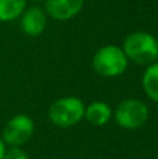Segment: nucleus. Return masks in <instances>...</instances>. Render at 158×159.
Instances as JSON below:
<instances>
[{
    "label": "nucleus",
    "instance_id": "1",
    "mask_svg": "<svg viewBox=\"0 0 158 159\" xmlns=\"http://www.w3.org/2000/svg\"><path fill=\"white\" fill-rule=\"evenodd\" d=\"M122 49L129 61L140 66H150L158 60V41L146 31H134L126 35Z\"/></svg>",
    "mask_w": 158,
    "mask_h": 159
},
{
    "label": "nucleus",
    "instance_id": "2",
    "mask_svg": "<svg viewBox=\"0 0 158 159\" xmlns=\"http://www.w3.org/2000/svg\"><path fill=\"white\" fill-rule=\"evenodd\" d=\"M86 105L77 96H62L56 99L48 109L50 123L58 129L74 127L84 119Z\"/></svg>",
    "mask_w": 158,
    "mask_h": 159
},
{
    "label": "nucleus",
    "instance_id": "3",
    "mask_svg": "<svg viewBox=\"0 0 158 159\" xmlns=\"http://www.w3.org/2000/svg\"><path fill=\"white\" fill-rule=\"evenodd\" d=\"M91 64L98 75L105 78H114L122 75L128 70L129 60L122 46L105 45L94 53Z\"/></svg>",
    "mask_w": 158,
    "mask_h": 159
},
{
    "label": "nucleus",
    "instance_id": "4",
    "mask_svg": "<svg viewBox=\"0 0 158 159\" xmlns=\"http://www.w3.org/2000/svg\"><path fill=\"white\" fill-rule=\"evenodd\" d=\"M114 119L120 129H142L148 120V106L137 98L123 99L115 109Z\"/></svg>",
    "mask_w": 158,
    "mask_h": 159
},
{
    "label": "nucleus",
    "instance_id": "5",
    "mask_svg": "<svg viewBox=\"0 0 158 159\" xmlns=\"http://www.w3.org/2000/svg\"><path fill=\"white\" fill-rule=\"evenodd\" d=\"M35 133V123L28 115L18 113L8 119L3 127L2 138L8 147H21L31 140Z\"/></svg>",
    "mask_w": 158,
    "mask_h": 159
},
{
    "label": "nucleus",
    "instance_id": "6",
    "mask_svg": "<svg viewBox=\"0 0 158 159\" xmlns=\"http://www.w3.org/2000/svg\"><path fill=\"white\" fill-rule=\"evenodd\" d=\"M20 27L25 35L31 38L42 35L48 25V14L41 6H31L25 8L24 13L20 16Z\"/></svg>",
    "mask_w": 158,
    "mask_h": 159
},
{
    "label": "nucleus",
    "instance_id": "7",
    "mask_svg": "<svg viewBox=\"0 0 158 159\" xmlns=\"http://www.w3.org/2000/svg\"><path fill=\"white\" fill-rule=\"evenodd\" d=\"M86 0H45V11L48 17L58 21H67L81 13Z\"/></svg>",
    "mask_w": 158,
    "mask_h": 159
},
{
    "label": "nucleus",
    "instance_id": "8",
    "mask_svg": "<svg viewBox=\"0 0 158 159\" xmlns=\"http://www.w3.org/2000/svg\"><path fill=\"white\" fill-rule=\"evenodd\" d=\"M112 117H114L112 107L109 106L106 102L94 101V102H91L88 106H86L84 119L95 127L106 126V124L112 120Z\"/></svg>",
    "mask_w": 158,
    "mask_h": 159
},
{
    "label": "nucleus",
    "instance_id": "9",
    "mask_svg": "<svg viewBox=\"0 0 158 159\" xmlns=\"http://www.w3.org/2000/svg\"><path fill=\"white\" fill-rule=\"evenodd\" d=\"M142 85L146 95L158 103V60L147 66L142 78Z\"/></svg>",
    "mask_w": 158,
    "mask_h": 159
},
{
    "label": "nucleus",
    "instance_id": "10",
    "mask_svg": "<svg viewBox=\"0 0 158 159\" xmlns=\"http://www.w3.org/2000/svg\"><path fill=\"white\" fill-rule=\"evenodd\" d=\"M27 8V0H0V21L10 22L20 18Z\"/></svg>",
    "mask_w": 158,
    "mask_h": 159
},
{
    "label": "nucleus",
    "instance_id": "11",
    "mask_svg": "<svg viewBox=\"0 0 158 159\" xmlns=\"http://www.w3.org/2000/svg\"><path fill=\"white\" fill-rule=\"evenodd\" d=\"M3 159H30V157L21 147H8L6 148Z\"/></svg>",
    "mask_w": 158,
    "mask_h": 159
},
{
    "label": "nucleus",
    "instance_id": "12",
    "mask_svg": "<svg viewBox=\"0 0 158 159\" xmlns=\"http://www.w3.org/2000/svg\"><path fill=\"white\" fill-rule=\"evenodd\" d=\"M6 144H4V141H3V138H2V135H0V159H3V155H4V152H6Z\"/></svg>",
    "mask_w": 158,
    "mask_h": 159
}]
</instances>
